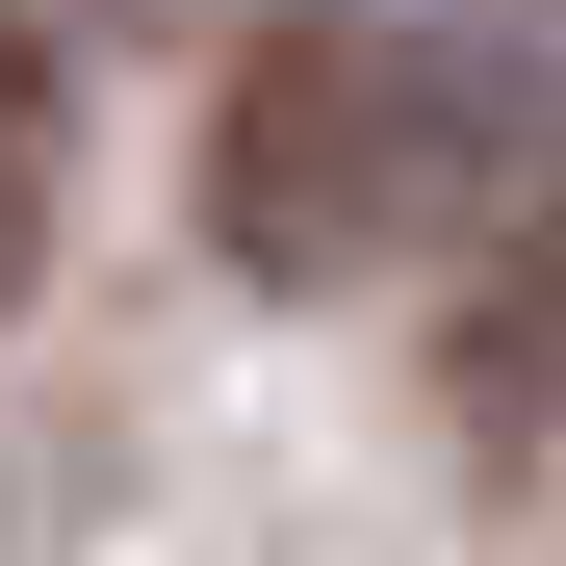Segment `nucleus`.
Masks as SVG:
<instances>
[{"label": "nucleus", "instance_id": "obj_1", "mask_svg": "<svg viewBox=\"0 0 566 566\" xmlns=\"http://www.w3.org/2000/svg\"><path fill=\"white\" fill-rule=\"evenodd\" d=\"M438 180H490V77H463L438 27H387V0L258 27L232 129H207V232H232L258 283H360V258H412Z\"/></svg>", "mask_w": 566, "mask_h": 566}, {"label": "nucleus", "instance_id": "obj_2", "mask_svg": "<svg viewBox=\"0 0 566 566\" xmlns=\"http://www.w3.org/2000/svg\"><path fill=\"white\" fill-rule=\"evenodd\" d=\"M438 387H463V438H541L566 412V180L515 207V258L463 283V360H438Z\"/></svg>", "mask_w": 566, "mask_h": 566}, {"label": "nucleus", "instance_id": "obj_3", "mask_svg": "<svg viewBox=\"0 0 566 566\" xmlns=\"http://www.w3.org/2000/svg\"><path fill=\"white\" fill-rule=\"evenodd\" d=\"M27 258H52V52H0V310H27Z\"/></svg>", "mask_w": 566, "mask_h": 566}]
</instances>
